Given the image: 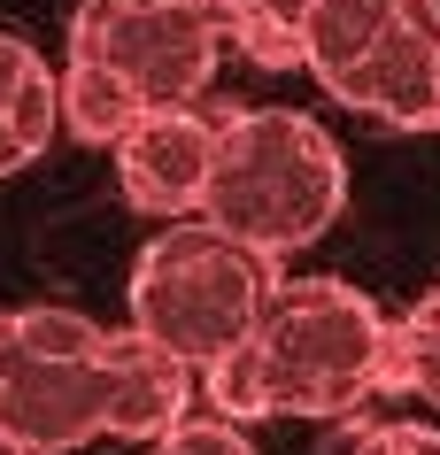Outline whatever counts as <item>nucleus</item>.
<instances>
[{
  "mask_svg": "<svg viewBox=\"0 0 440 455\" xmlns=\"http://www.w3.org/2000/svg\"><path fill=\"white\" fill-rule=\"evenodd\" d=\"M379 394H394V402H440V286L417 293V309H402L387 324Z\"/></svg>",
  "mask_w": 440,
  "mask_h": 455,
  "instance_id": "12",
  "label": "nucleus"
},
{
  "mask_svg": "<svg viewBox=\"0 0 440 455\" xmlns=\"http://www.w3.org/2000/svg\"><path fill=\"white\" fill-rule=\"evenodd\" d=\"M201 402V371H186L178 355H163L155 339H140L124 324L108 339V394H100V417H108V440H171Z\"/></svg>",
  "mask_w": 440,
  "mask_h": 455,
  "instance_id": "8",
  "label": "nucleus"
},
{
  "mask_svg": "<svg viewBox=\"0 0 440 455\" xmlns=\"http://www.w3.org/2000/svg\"><path fill=\"white\" fill-rule=\"evenodd\" d=\"M348 209V163L332 132L301 108H232L224 116V155L209 186V224L232 240L263 247L270 263L332 232Z\"/></svg>",
  "mask_w": 440,
  "mask_h": 455,
  "instance_id": "3",
  "label": "nucleus"
},
{
  "mask_svg": "<svg viewBox=\"0 0 440 455\" xmlns=\"http://www.w3.org/2000/svg\"><path fill=\"white\" fill-rule=\"evenodd\" d=\"M217 155H224V116L217 108H155V116L116 147V186L140 216H163V224H186V216L209 209V186H217Z\"/></svg>",
  "mask_w": 440,
  "mask_h": 455,
  "instance_id": "6",
  "label": "nucleus"
},
{
  "mask_svg": "<svg viewBox=\"0 0 440 455\" xmlns=\"http://www.w3.org/2000/svg\"><path fill=\"white\" fill-rule=\"evenodd\" d=\"M201 16L224 31V47H240L255 70H301V31L317 0H194Z\"/></svg>",
  "mask_w": 440,
  "mask_h": 455,
  "instance_id": "11",
  "label": "nucleus"
},
{
  "mask_svg": "<svg viewBox=\"0 0 440 455\" xmlns=\"http://www.w3.org/2000/svg\"><path fill=\"white\" fill-rule=\"evenodd\" d=\"M70 62L124 77L155 108H194L224 62V31L194 0H77Z\"/></svg>",
  "mask_w": 440,
  "mask_h": 455,
  "instance_id": "5",
  "label": "nucleus"
},
{
  "mask_svg": "<svg viewBox=\"0 0 440 455\" xmlns=\"http://www.w3.org/2000/svg\"><path fill=\"white\" fill-rule=\"evenodd\" d=\"M0 455H31V448H24V440H8V432H0Z\"/></svg>",
  "mask_w": 440,
  "mask_h": 455,
  "instance_id": "15",
  "label": "nucleus"
},
{
  "mask_svg": "<svg viewBox=\"0 0 440 455\" xmlns=\"http://www.w3.org/2000/svg\"><path fill=\"white\" fill-rule=\"evenodd\" d=\"M340 108L394 132H440V0H394L387 31Z\"/></svg>",
  "mask_w": 440,
  "mask_h": 455,
  "instance_id": "7",
  "label": "nucleus"
},
{
  "mask_svg": "<svg viewBox=\"0 0 440 455\" xmlns=\"http://www.w3.org/2000/svg\"><path fill=\"white\" fill-rule=\"evenodd\" d=\"M356 455H440V432L433 425H371L356 440Z\"/></svg>",
  "mask_w": 440,
  "mask_h": 455,
  "instance_id": "14",
  "label": "nucleus"
},
{
  "mask_svg": "<svg viewBox=\"0 0 440 455\" xmlns=\"http://www.w3.org/2000/svg\"><path fill=\"white\" fill-rule=\"evenodd\" d=\"M108 339L85 309H0V432L31 455L93 448L108 432Z\"/></svg>",
  "mask_w": 440,
  "mask_h": 455,
  "instance_id": "4",
  "label": "nucleus"
},
{
  "mask_svg": "<svg viewBox=\"0 0 440 455\" xmlns=\"http://www.w3.org/2000/svg\"><path fill=\"white\" fill-rule=\"evenodd\" d=\"M155 455H255V448H247V432L232 425V417L209 409V417H186L171 440H155Z\"/></svg>",
  "mask_w": 440,
  "mask_h": 455,
  "instance_id": "13",
  "label": "nucleus"
},
{
  "mask_svg": "<svg viewBox=\"0 0 440 455\" xmlns=\"http://www.w3.org/2000/svg\"><path fill=\"white\" fill-rule=\"evenodd\" d=\"M62 132V77H47V62L0 31V178L47 155V140Z\"/></svg>",
  "mask_w": 440,
  "mask_h": 455,
  "instance_id": "9",
  "label": "nucleus"
},
{
  "mask_svg": "<svg viewBox=\"0 0 440 455\" xmlns=\"http://www.w3.org/2000/svg\"><path fill=\"white\" fill-rule=\"evenodd\" d=\"M286 286L263 247L217 232L209 216L163 224L132 263V332L155 339L186 371H217L232 347L255 339L270 293Z\"/></svg>",
  "mask_w": 440,
  "mask_h": 455,
  "instance_id": "2",
  "label": "nucleus"
},
{
  "mask_svg": "<svg viewBox=\"0 0 440 455\" xmlns=\"http://www.w3.org/2000/svg\"><path fill=\"white\" fill-rule=\"evenodd\" d=\"M394 316L348 278H286L270 293L247 347L201 371V402L255 425V417H348L379 394Z\"/></svg>",
  "mask_w": 440,
  "mask_h": 455,
  "instance_id": "1",
  "label": "nucleus"
},
{
  "mask_svg": "<svg viewBox=\"0 0 440 455\" xmlns=\"http://www.w3.org/2000/svg\"><path fill=\"white\" fill-rule=\"evenodd\" d=\"M387 16H394V0H317L309 8V31H301V70L317 77L332 100H348V85L364 77Z\"/></svg>",
  "mask_w": 440,
  "mask_h": 455,
  "instance_id": "10",
  "label": "nucleus"
}]
</instances>
